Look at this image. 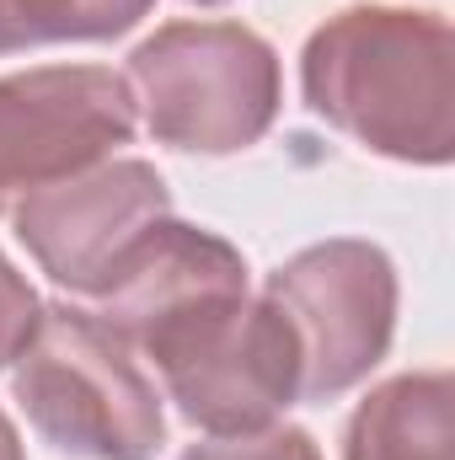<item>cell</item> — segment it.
<instances>
[{
    "label": "cell",
    "instance_id": "obj_3",
    "mask_svg": "<svg viewBox=\"0 0 455 460\" xmlns=\"http://www.w3.org/2000/svg\"><path fill=\"white\" fill-rule=\"evenodd\" d=\"M16 402L32 429L70 456L150 460L161 450L156 385L129 358V343L92 311H43L32 343L22 348Z\"/></svg>",
    "mask_w": 455,
    "mask_h": 460
},
{
    "label": "cell",
    "instance_id": "obj_4",
    "mask_svg": "<svg viewBox=\"0 0 455 460\" xmlns=\"http://www.w3.org/2000/svg\"><path fill=\"white\" fill-rule=\"evenodd\" d=\"M129 81L156 139L226 155L252 145L279 108L273 49L230 22H172L134 49Z\"/></svg>",
    "mask_w": 455,
    "mask_h": 460
},
{
    "label": "cell",
    "instance_id": "obj_9",
    "mask_svg": "<svg viewBox=\"0 0 455 460\" xmlns=\"http://www.w3.org/2000/svg\"><path fill=\"white\" fill-rule=\"evenodd\" d=\"M156 0H0V54L65 38L129 32Z\"/></svg>",
    "mask_w": 455,
    "mask_h": 460
},
{
    "label": "cell",
    "instance_id": "obj_6",
    "mask_svg": "<svg viewBox=\"0 0 455 460\" xmlns=\"http://www.w3.org/2000/svg\"><path fill=\"white\" fill-rule=\"evenodd\" d=\"M134 134V97L113 70H32L0 81V209L76 177Z\"/></svg>",
    "mask_w": 455,
    "mask_h": 460
},
{
    "label": "cell",
    "instance_id": "obj_5",
    "mask_svg": "<svg viewBox=\"0 0 455 460\" xmlns=\"http://www.w3.org/2000/svg\"><path fill=\"white\" fill-rule=\"evenodd\" d=\"M268 300L300 343V396L348 391L391 343L397 279L364 241H327L268 279Z\"/></svg>",
    "mask_w": 455,
    "mask_h": 460
},
{
    "label": "cell",
    "instance_id": "obj_12",
    "mask_svg": "<svg viewBox=\"0 0 455 460\" xmlns=\"http://www.w3.org/2000/svg\"><path fill=\"white\" fill-rule=\"evenodd\" d=\"M0 460H22V450H16V434H11V423H5V412H0Z\"/></svg>",
    "mask_w": 455,
    "mask_h": 460
},
{
    "label": "cell",
    "instance_id": "obj_1",
    "mask_svg": "<svg viewBox=\"0 0 455 460\" xmlns=\"http://www.w3.org/2000/svg\"><path fill=\"white\" fill-rule=\"evenodd\" d=\"M306 97L370 150L445 161L451 22L434 11H343L306 49Z\"/></svg>",
    "mask_w": 455,
    "mask_h": 460
},
{
    "label": "cell",
    "instance_id": "obj_2",
    "mask_svg": "<svg viewBox=\"0 0 455 460\" xmlns=\"http://www.w3.org/2000/svg\"><path fill=\"white\" fill-rule=\"evenodd\" d=\"M129 348L156 364L183 418L210 434H257L300 396V343L290 316L273 300L252 305L246 289L204 295L145 327Z\"/></svg>",
    "mask_w": 455,
    "mask_h": 460
},
{
    "label": "cell",
    "instance_id": "obj_10",
    "mask_svg": "<svg viewBox=\"0 0 455 460\" xmlns=\"http://www.w3.org/2000/svg\"><path fill=\"white\" fill-rule=\"evenodd\" d=\"M183 460H322L311 434L300 429H268V434H226L210 445H193Z\"/></svg>",
    "mask_w": 455,
    "mask_h": 460
},
{
    "label": "cell",
    "instance_id": "obj_13",
    "mask_svg": "<svg viewBox=\"0 0 455 460\" xmlns=\"http://www.w3.org/2000/svg\"><path fill=\"white\" fill-rule=\"evenodd\" d=\"M199 5H215V0H199Z\"/></svg>",
    "mask_w": 455,
    "mask_h": 460
},
{
    "label": "cell",
    "instance_id": "obj_7",
    "mask_svg": "<svg viewBox=\"0 0 455 460\" xmlns=\"http://www.w3.org/2000/svg\"><path fill=\"white\" fill-rule=\"evenodd\" d=\"M166 220V182L145 161L59 177L22 199L16 230L65 289L103 295L118 262Z\"/></svg>",
    "mask_w": 455,
    "mask_h": 460
},
{
    "label": "cell",
    "instance_id": "obj_8",
    "mask_svg": "<svg viewBox=\"0 0 455 460\" xmlns=\"http://www.w3.org/2000/svg\"><path fill=\"white\" fill-rule=\"evenodd\" d=\"M343 460H455L451 456V375H402L380 385L348 423Z\"/></svg>",
    "mask_w": 455,
    "mask_h": 460
},
{
    "label": "cell",
    "instance_id": "obj_11",
    "mask_svg": "<svg viewBox=\"0 0 455 460\" xmlns=\"http://www.w3.org/2000/svg\"><path fill=\"white\" fill-rule=\"evenodd\" d=\"M38 322H43V305H38V295H32L22 279H16V268L0 257V364L22 358V348L32 343Z\"/></svg>",
    "mask_w": 455,
    "mask_h": 460
}]
</instances>
